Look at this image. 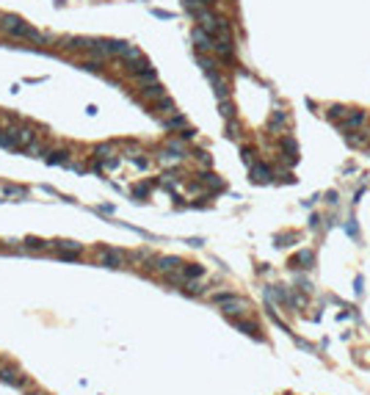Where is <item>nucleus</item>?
I'll list each match as a JSON object with an SVG mask.
<instances>
[{"instance_id":"obj_18","label":"nucleus","mask_w":370,"mask_h":395,"mask_svg":"<svg viewBox=\"0 0 370 395\" xmlns=\"http://www.w3.org/2000/svg\"><path fill=\"white\" fill-rule=\"evenodd\" d=\"M202 271H205L202 266H188V268H182V276L185 279H196V276H202Z\"/></svg>"},{"instance_id":"obj_27","label":"nucleus","mask_w":370,"mask_h":395,"mask_svg":"<svg viewBox=\"0 0 370 395\" xmlns=\"http://www.w3.org/2000/svg\"><path fill=\"white\" fill-rule=\"evenodd\" d=\"M188 293H194V296L202 293V285H199V282H188Z\"/></svg>"},{"instance_id":"obj_26","label":"nucleus","mask_w":370,"mask_h":395,"mask_svg":"<svg viewBox=\"0 0 370 395\" xmlns=\"http://www.w3.org/2000/svg\"><path fill=\"white\" fill-rule=\"evenodd\" d=\"M152 14H155V17H160V19H172V11H160V9H152Z\"/></svg>"},{"instance_id":"obj_17","label":"nucleus","mask_w":370,"mask_h":395,"mask_svg":"<svg viewBox=\"0 0 370 395\" xmlns=\"http://www.w3.org/2000/svg\"><path fill=\"white\" fill-rule=\"evenodd\" d=\"M282 146H284V152H287V161H296V141H293V138H284L282 141Z\"/></svg>"},{"instance_id":"obj_25","label":"nucleus","mask_w":370,"mask_h":395,"mask_svg":"<svg viewBox=\"0 0 370 395\" xmlns=\"http://www.w3.org/2000/svg\"><path fill=\"white\" fill-rule=\"evenodd\" d=\"M221 113H224L227 119H229V116H232V105L227 103V100H221Z\"/></svg>"},{"instance_id":"obj_5","label":"nucleus","mask_w":370,"mask_h":395,"mask_svg":"<svg viewBox=\"0 0 370 395\" xmlns=\"http://www.w3.org/2000/svg\"><path fill=\"white\" fill-rule=\"evenodd\" d=\"M158 268L166 271V274H174V271H180L182 268V260L180 257H160L158 260Z\"/></svg>"},{"instance_id":"obj_6","label":"nucleus","mask_w":370,"mask_h":395,"mask_svg":"<svg viewBox=\"0 0 370 395\" xmlns=\"http://www.w3.org/2000/svg\"><path fill=\"white\" fill-rule=\"evenodd\" d=\"M251 180L254 182H271V169L263 163H254L251 166Z\"/></svg>"},{"instance_id":"obj_10","label":"nucleus","mask_w":370,"mask_h":395,"mask_svg":"<svg viewBox=\"0 0 370 395\" xmlns=\"http://www.w3.org/2000/svg\"><path fill=\"white\" fill-rule=\"evenodd\" d=\"M0 378H3L6 384L22 387V378H19V373H17V370H11V368H3V370H0Z\"/></svg>"},{"instance_id":"obj_19","label":"nucleus","mask_w":370,"mask_h":395,"mask_svg":"<svg viewBox=\"0 0 370 395\" xmlns=\"http://www.w3.org/2000/svg\"><path fill=\"white\" fill-rule=\"evenodd\" d=\"M25 246H28V249H34V251H39V249H47V241H39V238H28Z\"/></svg>"},{"instance_id":"obj_9","label":"nucleus","mask_w":370,"mask_h":395,"mask_svg":"<svg viewBox=\"0 0 370 395\" xmlns=\"http://www.w3.org/2000/svg\"><path fill=\"white\" fill-rule=\"evenodd\" d=\"M155 111L160 113V116H174V113H177V108H174L172 100H166V97H163V100H158V103H155Z\"/></svg>"},{"instance_id":"obj_1","label":"nucleus","mask_w":370,"mask_h":395,"mask_svg":"<svg viewBox=\"0 0 370 395\" xmlns=\"http://www.w3.org/2000/svg\"><path fill=\"white\" fill-rule=\"evenodd\" d=\"M0 22H3V28H6L11 36H22V39H34V42L42 39V34H39L36 28H31L28 22H22L19 17H3Z\"/></svg>"},{"instance_id":"obj_24","label":"nucleus","mask_w":370,"mask_h":395,"mask_svg":"<svg viewBox=\"0 0 370 395\" xmlns=\"http://www.w3.org/2000/svg\"><path fill=\"white\" fill-rule=\"evenodd\" d=\"M202 180H205V182H210V185H215V188H221V180H218L215 174H205Z\"/></svg>"},{"instance_id":"obj_22","label":"nucleus","mask_w":370,"mask_h":395,"mask_svg":"<svg viewBox=\"0 0 370 395\" xmlns=\"http://www.w3.org/2000/svg\"><path fill=\"white\" fill-rule=\"evenodd\" d=\"M229 299H235V293H229V290H227V293H215V296H213V301H218V304H224V301H229Z\"/></svg>"},{"instance_id":"obj_8","label":"nucleus","mask_w":370,"mask_h":395,"mask_svg":"<svg viewBox=\"0 0 370 395\" xmlns=\"http://www.w3.org/2000/svg\"><path fill=\"white\" fill-rule=\"evenodd\" d=\"M213 53H218L221 58H229V55H232V39H215Z\"/></svg>"},{"instance_id":"obj_2","label":"nucleus","mask_w":370,"mask_h":395,"mask_svg":"<svg viewBox=\"0 0 370 395\" xmlns=\"http://www.w3.org/2000/svg\"><path fill=\"white\" fill-rule=\"evenodd\" d=\"M368 122V111H348V116L343 119V133H353V130H359L362 125Z\"/></svg>"},{"instance_id":"obj_15","label":"nucleus","mask_w":370,"mask_h":395,"mask_svg":"<svg viewBox=\"0 0 370 395\" xmlns=\"http://www.w3.org/2000/svg\"><path fill=\"white\" fill-rule=\"evenodd\" d=\"M326 116L329 119H345V116H348V108H345V105H332V108H329L326 111Z\"/></svg>"},{"instance_id":"obj_20","label":"nucleus","mask_w":370,"mask_h":395,"mask_svg":"<svg viewBox=\"0 0 370 395\" xmlns=\"http://www.w3.org/2000/svg\"><path fill=\"white\" fill-rule=\"evenodd\" d=\"M166 127H185V116L174 113L172 119H166Z\"/></svg>"},{"instance_id":"obj_11","label":"nucleus","mask_w":370,"mask_h":395,"mask_svg":"<svg viewBox=\"0 0 370 395\" xmlns=\"http://www.w3.org/2000/svg\"><path fill=\"white\" fill-rule=\"evenodd\" d=\"M53 246H55V249H61L64 254H80V249H83V246H80V243H75V241H58V243H53Z\"/></svg>"},{"instance_id":"obj_3","label":"nucleus","mask_w":370,"mask_h":395,"mask_svg":"<svg viewBox=\"0 0 370 395\" xmlns=\"http://www.w3.org/2000/svg\"><path fill=\"white\" fill-rule=\"evenodd\" d=\"M191 39H194V44H196L199 53H202V50H213V44H215V39L207 34L205 28H194V31H191Z\"/></svg>"},{"instance_id":"obj_23","label":"nucleus","mask_w":370,"mask_h":395,"mask_svg":"<svg viewBox=\"0 0 370 395\" xmlns=\"http://www.w3.org/2000/svg\"><path fill=\"white\" fill-rule=\"evenodd\" d=\"M6 197H25V188H14V185H9V188H6Z\"/></svg>"},{"instance_id":"obj_13","label":"nucleus","mask_w":370,"mask_h":395,"mask_svg":"<svg viewBox=\"0 0 370 395\" xmlns=\"http://www.w3.org/2000/svg\"><path fill=\"white\" fill-rule=\"evenodd\" d=\"M122 58L127 61V64H133V61H141L144 55H141V50H138L136 44H127V47H124V53H122Z\"/></svg>"},{"instance_id":"obj_7","label":"nucleus","mask_w":370,"mask_h":395,"mask_svg":"<svg viewBox=\"0 0 370 395\" xmlns=\"http://www.w3.org/2000/svg\"><path fill=\"white\" fill-rule=\"evenodd\" d=\"M224 312L227 315H243V312H246V301H241V299L224 301Z\"/></svg>"},{"instance_id":"obj_12","label":"nucleus","mask_w":370,"mask_h":395,"mask_svg":"<svg viewBox=\"0 0 370 395\" xmlns=\"http://www.w3.org/2000/svg\"><path fill=\"white\" fill-rule=\"evenodd\" d=\"M141 97H144V100H163L166 91H163L160 86H158V83H152V86H146L144 91H141Z\"/></svg>"},{"instance_id":"obj_4","label":"nucleus","mask_w":370,"mask_h":395,"mask_svg":"<svg viewBox=\"0 0 370 395\" xmlns=\"http://www.w3.org/2000/svg\"><path fill=\"white\" fill-rule=\"evenodd\" d=\"M97 260H100L105 268H119L122 266V251H116V249H100V251H97Z\"/></svg>"},{"instance_id":"obj_29","label":"nucleus","mask_w":370,"mask_h":395,"mask_svg":"<svg viewBox=\"0 0 370 395\" xmlns=\"http://www.w3.org/2000/svg\"><path fill=\"white\" fill-rule=\"evenodd\" d=\"M105 166H108V169H116V166H119V158H111V161H108Z\"/></svg>"},{"instance_id":"obj_21","label":"nucleus","mask_w":370,"mask_h":395,"mask_svg":"<svg viewBox=\"0 0 370 395\" xmlns=\"http://www.w3.org/2000/svg\"><path fill=\"white\" fill-rule=\"evenodd\" d=\"M235 326H238V329H243L246 335H257V326H254V323H243V321H238Z\"/></svg>"},{"instance_id":"obj_28","label":"nucleus","mask_w":370,"mask_h":395,"mask_svg":"<svg viewBox=\"0 0 370 395\" xmlns=\"http://www.w3.org/2000/svg\"><path fill=\"white\" fill-rule=\"evenodd\" d=\"M207 3H213V0H185V6H207Z\"/></svg>"},{"instance_id":"obj_14","label":"nucleus","mask_w":370,"mask_h":395,"mask_svg":"<svg viewBox=\"0 0 370 395\" xmlns=\"http://www.w3.org/2000/svg\"><path fill=\"white\" fill-rule=\"evenodd\" d=\"M293 263H296V266H301V268H312V263H315V254H312L310 249H304L299 257L293 260Z\"/></svg>"},{"instance_id":"obj_16","label":"nucleus","mask_w":370,"mask_h":395,"mask_svg":"<svg viewBox=\"0 0 370 395\" xmlns=\"http://www.w3.org/2000/svg\"><path fill=\"white\" fill-rule=\"evenodd\" d=\"M47 163L67 166V163H69V155H67V152H47Z\"/></svg>"}]
</instances>
